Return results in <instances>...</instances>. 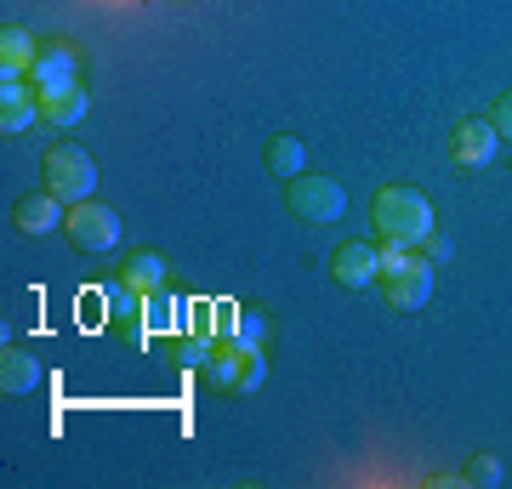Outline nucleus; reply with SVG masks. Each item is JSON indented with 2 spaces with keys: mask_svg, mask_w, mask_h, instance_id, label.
Returning <instances> with one entry per match:
<instances>
[{
  "mask_svg": "<svg viewBox=\"0 0 512 489\" xmlns=\"http://www.w3.org/2000/svg\"><path fill=\"white\" fill-rule=\"evenodd\" d=\"M376 285H382L387 308L421 313L427 302H433V262L416 256V251H393V245H382V273H376Z\"/></svg>",
  "mask_w": 512,
  "mask_h": 489,
  "instance_id": "3",
  "label": "nucleus"
},
{
  "mask_svg": "<svg viewBox=\"0 0 512 489\" xmlns=\"http://www.w3.org/2000/svg\"><path fill=\"white\" fill-rule=\"evenodd\" d=\"M228 336H239V342H262V336H268V313L256 308V302L234 308L228 313Z\"/></svg>",
  "mask_w": 512,
  "mask_h": 489,
  "instance_id": "17",
  "label": "nucleus"
},
{
  "mask_svg": "<svg viewBox=\"0 0 512 489\" xmlns=\"http://www.w3.org/2000/svg\"><path fill=\"white\" fill-rule=\"evenodd\" d=\"M35 57H40V46L29 29H18V23L0 29V80H23V74L35 69Z\"/></svg>",
  "mask_w": 512,
  "mask_h": 489,
  "instance_id": "13",
  "label": "nucleus"
},
{
  "mask_svg": "<svg viewBox=\"0 0 512 489\" xmlns=\"http://www.w3.org/2000/svg\"><path fill=\"white\" fill-rule=\"evenodd\" d=\"M302 160H308V154H302V137H291V131H274V137H268V148H262V165H268L279 182L302 177Z\"/></svg>",
  "mask_w": 512,
  "mask_h": 489,
  "instance_id": "14",
  "label": "nucleus"
},
{
  "mask_svg": "<svg viewBox=\"0 0 512 489\" xmlns=\"http://www.w3.org/2000/svg\"><path fill=\"white\" fill-rule=\"evenodd\" d=\"M285 205H291V217L330 228V222H342V211H348V188L319 177V171H302V177L285 182Z\"/></svg>",
  "mask_w": 512,
  "mask_h": 489,
  "instance_id": "5",
  "label": "nucleus"
},
{
  "mask_svg": "<svg viewBox=\"0 0 512 489\" xmlns=\"http://www.w3.org/2000/svg\"><path fill=\"white\" fill-rule=\"evenodd\" d=\"M268 376V359H262V342H239V336H222L211 342L200 364V381L211 393H256Z\"/></svg>",
  "mask_w": 512,
  "mask_h": 489,
  "instance_id": "2",
  "label": "nucleus"
},
{
  "mask_svg": "<svg viewBox=\"0 0 512 489\" xmlns=\"http://www.w3.org/2000/svg\"><path fill=\"white\" fill-rule=\"evenodd\" d=\"M40 182H46L63 205H80V200H92L97 165L80 143H52L46 154H40Z\"/></svg>",
  "mask_w": 512,
  "mask_h": 489,
  "instance_id": "4",
  "label": "nucleus"
},
{
  "mask_svg": "<svg viewBox=\"0 0 512 489\" xmlns=\"http://www.w3.org/2000/svg\"><path fill=\"white\" fill-rule=\"evenodd\" d=\"M69 222V205L57 200L52 188H40V194H23L18 205H12V228H23L29 239H46V234H57Z\"/></svg>",
  "mask_w": 512,
  "mask_h": 489,
  "instance_id": "9",
  "label": "nucleus"
},
{
  "mask_svg": "<svg viewBox=\"0 0 512 489\" xmlns=\"http://www.w3.org/2000/svg\"><path fill=\"white\" fill-rule=\"evenodd\" d=\"M40 381H46V364H40L29 347H18V342L0 347V393H6V399H12V393H35Z\"/></svg>",
  "mask_w": 512,
  "mask_h": 489,
  "instance_id": "11",
  "label": "nucleus"
},
{
  "mask_svg": "<svg viewBox=\"0 0 512 489\" xmlns=\"http://www.w3.org/2000/svg\"><path fill=\"white\" fill-rule=\"evenodd\" d=\"M205 353H211V342H200V336H183V342H171V359L183 364V370H194V376H200Z\"/></svg>",
  "mask_w": 512,
  "mask_h": 489,
  "instance_id": "20",
  "label": "nucleus"
},
{
  "mask_svg": "<svg viewBox=\"0 0 512 489\" xmlns=\"http://www.w3.org/2000/svg\"><path fill=\"white\" fill-rule=\"evenodd\" d=\"M461 484H473V489H495V484H501V461H495V455H484V450H478L473 461L461 467Z\"/></svg>",
  "mask_w": 512,
  "mask_h": 489,
  "instance_id": "18",
  "label": "nucleus"
},
{
  "mask_svg": "<svg viewBox=\"0 0 512 489\" xmlns=\"http://www.w3.org/2000/svg\"><path fill=\"white\" fill-rule=\"evenodd\" d=\"M29 120H40V91L23 80H0V131L18 137Z\"/></svg>",
  "mask_w": 512,
  "mask_h": 489,
  "instance_id": "12",
  "label": "nucleus"
},
{
  "mask_svg": "<svg viewBox=\"0 0 512 489\" xmlns=\"http://www.w3.org/2000/svg\"><path fill=\"white\" fill-rule=\"evenodd\" d=\"M188 336H200V342H211V308H194V319H188Z\"/></svg>",
  "mask_w": 512,
  "mask_h": 489,
  "instance_id": "23",
  "label": "nucleus"
},
{
  "mask_svg": "<svg viewBox=\"0 0 512 489\" xmlns=\"http://www.w3.org/2000/svg\"><path fill=\"white\" fill-rule=\"evenodd\" d=\"M495 148H501V131L490 126V114L484 120H456V131H450V160H456V171H484L495 160Z\"/></svg>",
  "mask_w": 512,
  "mask_h": 489,
  "instance_id": "8",
  "label": "nucleus"
},
{
  "mask_svg": "<svg viewBox=\"0 0 512 489\" xmlns=\"http://www.w3.org/2000/svg\"><path fill=\"white\" fill-rule=\"evenodd\" d=\"M370 228H376V245H393V251H421V239L433 234V205L421 188H404V182H387L370 200Z\"/></svg>",
  "mask_w": 512,
  "mask_h": 489,
  "instance_id": "1",
  "label": "nucleus"
},
{
  "mask_svg": "<svg viewBox=\"0 0 512 489\" xmlns=\"http://www.w3.org/2000/svg\"><path fill=\"white\" fill-rule=\"evenodd\" d=\"M40 91V120L57 131H69L86 120V109H92V97H86V86L80 80H63V86H35Z\"/></svg>",
  "mask_w": 512,
  "mask_h": 489,
  "instance_id": "10",
  "label": "nucleus"
},
{
  "mask_svg": "<svg viewBox=\"0 0 512 489\" xmlns=\"http://www.w3.org/2000/svg\"><path fill=\"white\" fill-rule=\"evenodd\" d=\"M450 251H456V245H450V234H439V228H433V234L421 239V256H427L433 268H439V262H450Z\"/></svg>",
  "mask_w": 512,
  "mask_h": 489,
  "instance_id": "22",
  "label": "nucleus"
},
{
  "mask_svg": "<svg viewBox=\"0 0 512 489\" xmlns=\"http://www.w3.org/2000/svg\"><path fill=\"white\" fill-rule=\"evenodd\" d=\"M490 126L501 131V137H512V86H507V91H495V103H490Z\"/></svg>",
  "mask_w": 512,
  "mask_h": 489,
  "instance_id": "21",
  "label": "nucleus"
},
{
  "mask_svg": "<svg viewBox=\"0 0 512 489\" xmlns=\"http://www.w3.org/2000/svg\"><path fill=\"white\" fill-rule=\"evenodd\" d=\"M120 279H126L137 296H154V290H165V256H154V251H137L120 268Z\"/></svg>",
  "mask_w": 512,
  "mask_h": 489,
  "instance_id": "16",
  "label": "nucleus"
},
{
  "mask_svg": "<svg viewBox=\"0 0 512 489\" xmlns=\"http://www.w3.org/2000/svg\"><path fill=\"white\" fill-rule=\"evenodd\" d=\"M35 86H63V80H80V69H74V52H69V40H52V46H40L35 57Z\"/></svg>",
  "mask_w": 512,
  "mask_h": 489,
  "instance_id": "15",
  "label": "nucleus"
},
{
  "mask_svg": "<svg viewBox=\"0 0 512 489\" xmlns=\"http://www.w3.org/2000/svg\"><path fill=\"white\" fill-rule=\"evenodd\" d=\"M376 273H382V245L376 239H348V245L330 251V279L336 285L365 290V285H376Z\"/></svg>",
  "mask_w": 512,
  "mask_h": 489,
  "instance_id": "7",
  "label": "nucleus"
},
{
  "mask_svg": "<svg viewBox=\"0 0 512 489\" xmlns=\"http://www.w3.org/2000/svg\"><path fill=\"white\" fill-rule=\"evenodd\" d=\"M63 239H69L74 251H86V256L114 251V245H120V217H114V205H103V200H80V205H69Z\"/></svg>",
  "mask_w": 512,
  "mask_h": 489,
  "instance_id": "6",
  "label": "nucleus"
},
{
  "mask_svg": "<svg viewBox=\"0 0 512 489\" xmlns=\"http://www.w3.org/2000/svg\"><path fill=\"white\" fill-rule=\"evenodd\" d=\"M137 319L148 325V336H154V330H171V296H165V290L143 296V302H137Z\"/></svg>",
  "mask_w": 512,
  "mask_h": 489,
  "instance_id": "19",
  "label": "nucleus"
}]
</instances>
